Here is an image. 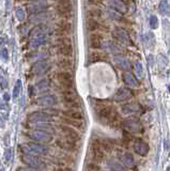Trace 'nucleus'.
<instances>
[{
    "mask_svg": "<svg viewBox=\"0 0 170 171\" xmlns=\"http://www.w3.org/2000/svg\"><path fill=\"white\" fill-rule=\"evenodd\" d=\"M4 126V123H3V120L0 118V127H3Z\"/></svg>",
    "mask_w": 170,
    "mask_h": 171,
    "instance_id": "obj_52",
    "label": "nucleus"
},
{
    "mask_svg": "<svg viewBox=\"0 0 170 171\" xmlns=\"http://www.w3.org/2000/svg\"><path fill=\"white\" fill-rule=\"evenodd\" d=\"M113 62H115V64L117 65V67H119L120 70L124 71V72H126V71H130V60L127 59V58L124 57V56L116 55L115 57H113Z\"/></svg>",
    "mask_w": 170,
    "mask_h": 171,
    "instance_id": "obj_24",
    "label": "nucleus"
},
{
    "mask_svg": "<svg viewBox=\"0 0 170 171\" xmlns=\"http://www.w3.org/2000/svg\"><path fill=\"white\" fill-rule=\"evenodd\" d=\"M73 30V25L70 21H65V19H61L55 26V30L54 32L58 38L60 36H68V34H70Z\"/></svg>",
    "mask_w": 170,
    "mask_h": 171,
    "instance_id": "obj_10",
    "label": "nucleus"
},
{
    "mask_svg": "<svg viewBox=\"0 0 170 171\" xmlns=\"http://www.w3.org/2000/svg\"><path fill=\"white\" fill-rule=\"evenodd\" d=\"M103 35L101 33L93 32L89 36V45L93 49H100L103 47Z\"/></svg>",
    "mask_w": 170,
    "mask_h": 171,
    "instance_id": "obj_25",
    "label": "nucleus"
},
{
    "mask_svg": "<svg viewBox=\"0 0 170 171\" xmlns=\"http://www.w3.org/2000/svg\"><path fill=\"white\" fill-rule=\"evenodd\" d=\"M103 1H104V0H88V3L93 7H98L103 3Z\"/></svg>",
    "mask_w": 170,
    "mask_h": 171,
    "instance_id": "obj_46",
    "label": "nucleus"
},
{
    "mask_svg": "<svg viewBox=\"0 0 170 171\" xmlns=\"http://www.w3.org/2000/svg\"><path fill=\"white\" fill-rule=\"evenodd\" d=\"M91 143H94L95 146H97L100 149H102L104 152H109L112 150V145L108 139L103 138V137H92Z\"/></svg>",
    "mask_w": 170,
    "mask_h": 171,
    "instance_id": "obj_18",
    "label": "nucleus"
},
{
    "mask_svg": "<svg viewBox=\"0 0 170 171\" xmlns=\"http://www.w3.org/2000/svg\"><path fill=\"white\" fill-rule=\"evenodd\" d=\"M158 10H159V13L164 16H168L169 15V4L166 0H163L159 3V7H158Z\"/></svg>",
    "mask_w": 170,
    "mask_h": 171,
    "instance_id": "obj_35",
    "label": "nucleus"
},
{
    "mask_svg": "<svg viewBox=\"0 0 170 171\" xmlns=\"http://www.w3.org/2000/svg\"><path fill=\"white\" fill-rule=\"evenodd\" d=\"M102 16V11L100 9H97V8H93V9H90L87 11V17L88 18H94V19H97L98 17Z\"/></svg>",
    "mask_w": 170,
    "mask_h": 171,
    "instance_id": "obj_34",
    "label": "nucleus"
},
{
    "mask_svg": "<svg viewBox=\"0 0 170 171\" xmlns=\"http://www.w3.org/2000/svg\"><path fill=\"white\" fill-rule=\"evenodd\" d=\"M58 103V99L57 96L53 94H45L39 96L38 99H35L34 104L38 105L40 107H44V108H48V107H54Z\"/></svg>",
    "mask_w": 170,
    "mask_h": 171,
    "instance_id": "obj_12",
    "label": "nucleus"
},
{
    "mask_svg": "<svg viewBox=\"0 0 170 171\" xmlns=\"http://www.w3.org/2000/svg\"><path fill=\"white\" fill-rule=\"evenodd\" d=\"M61 97L64 104L70 108L81 109V103L79 102V95L73 90H63L61 92Z\"/></svg>",
    "mask_w": 170,
    "mask_h": 171,
    "instance_id": "obj_4",
    "label": "nucleus"
},
{
    "mask_svg": "<svg viewBox=\"0 0 170 171\" xmlns=\"http://www.w3.org/2000/svg\"><path fill=\"white\" fill-rule=\"evenodd\" d=\"M27 121L30 124L38 123H50L53 121V117H50L45 111H32L26 117Z\"/></svg>",
    "mask_w": 170,
    "mask_h": 171,
    "instance_id": "obj_8",
    "label": "nucleus"
},
{
    "mask_svg": "<svg viewBox=\"0 0 170 171\" xmlns=\"http://www.w3.org/2000/svg\"><path fill=\"white\" fill-rule=\"evenodd\" d=\"M97 120L101 124L109 127H116L120 124L119 114L118 112L108 105H103L100 109H97L95 112Z\"/></svg>",
    "mask_w": 170,
    "mask_h": 171,
    "instance_id": "obj_1",
    "label": "nucleus"
},
{
    "mask_svg": "<svg viewBox=\"0 0 170 171\" xmlns=\"http://www.w3.org/2000/svg\"><path fill=\"white\" fill-rule=\"evenodd\" d=\"M15 16L18 21H24L26 19V12L23 8H16L15 10Z\"/></svg>",
    "mask_w": 170,
    "mask_h": 171,
    "instance_id": "obj_39",
    "label": "nucleus"
},
{
    "mask_svg": "<svg viewBox=\"0 0 170 171\" xmlns=\"http://www.w3.org/2000/svg\"><path fill=\"white\" fill-rule=\"evenodd\" d=\"M56 146H58L59 149L65 151V152H75L77 151V145H76L75 141H72L70 139L66 138H59L56 140Z\"/></svg>",
    "mask_w": 170,
    "mask_h": 171,
    "instance_id": "obj_14",
    "label": "nucleus"
},
{
    "mask_svg": "<svg viewBox=\"0 0 170 171\" xmlns=\"http://www.w3.org/2000/svg\"><path fill=\"white\" fill-rule=\"evenodd\" d=\"M150 27H151L152 29H156L157 27H158V18H157L155 15H152L150 16Z\"/></svg>",
    "mask_w": 170,
    "mask_h": 171,
    "instance_id": "obj_43",
    "label": "nucleus"
},
{
    "mask_svg": "<svg viewBox=\"0 0 170 171\" xmlns=\"http://www.w3.org/2000/svg\"><path fill=\"white\" fill-rule=\"evenodd\" d=\"M111 35L113 40L118 42V44H120V45H132V40H130V34L127 33L125 29L121 28V27H116L112 30Z\"/></svg>",
    "mask_w": 170,
    "mask_h": 171,
    "instance_id": "obj_7",
    "label": "nucleus"
},
{
    "mask_svg": "<svg viewBox=\"0 0 170 171\" xmlns=\"http://www.w3.org/2000/svg\"><path fill=\"white\" fill-rule=\"evenodd\" d=\"M29 13L31 14H38L45 12L46 9L48 8V2L47 0H36V1H31L30 3L27 6Z\"/></svg>",
    "mask_w": 170,
    "mask_h": 171,
    "instance_id": "obj_13",
    "label": "nucleus"
},
{
    "mask_svg": "<svg viewBox=\"0 0 170 171\" xmlns=\"http://www.w3.org/2000/svg\"><path fill=\"white\" fill-rule=\"evenodd\" d=\"M16 171H39V170L34 169V168H31V167H28V166H21V167L17 168Z\"/></svg>",
    "mask_w": 170,
    "mask_h": 171,
    "instance_id": "obj_47",
    "label": "nucleus"
},
{
    "mask_svg": "<svg viewBox=\"0 0 170 171\" xmlns=\"http://www.w3.org/2000/svg\"><path fill=\"white\" fill-rule=\"evenodd\" d=\"M62 114L65 119L76 120V121H83V113L81 109L68 108L62 111Z\"/></svg>",
    "mask_w": 170,
    "mask_h": 171,
    "instance_id": "obj_19",
    "label": "nucleus"
},
{
    "mask_svg": "<svg viewBox=\"0 0 170 171\" xmlns=\"http://www.w3.org/2000/svg\"><path fill=\"white\" fill-rule=\"evenodd\" d=\"M62 120L66 125H68V126L72 125L75 128H78V129L83 128V121H76V120H70V119H65V118H63Z\"/></svg>",
    "mask_w": 170,
    "mask_h": 171,
    "instance_id": "obj_33",
    "label": "nucleus"
},
{
    "mask_svg": "<svg viewBox=\"0 0 170 171\" xmlns=\"http://www.w3.org/2000/svg\"><path fill=\"white\" fill-rule=\"evenodd\" d=\"M6 42H7V36H4V35L0 36V45H3Z\"/></svg>",
    "mask_w": 170,
    "mask_h": 171,
    "instance_id": "obj_50",
    "label": "nucleus"
},
{
    "mask_svg": "<svg viewBox=\"0 0 170 171\" xmlns=\"http://www.w3.org/2000/svg\"><path fill=\"white\" fill-rule=\"evenodd\" d=\"M55 171H72V170L68 169V168H66V167H63V166H59L58 168H56Z\"/></svg>",
    "mask_w": 170,
    "mask_h": 171,
    "instance_id": "obj_49",
    "label": "nucleus"
},
{
    "mask_svg": "<svg viewBox=\"0 0 170 171\" xmlns=\"http://www.w3.org/2000/svg\"><path fill=\"white\" fill-rule=\"evenodd\" d=\"M56 65L59 70L61 71H68L74 67V62L71 58H65V57H60L56 62Z\"/></svg>",
    "mask_w": 170,
    "mask_h": 171,
    "instance_id": "obj_27",
    "label": "nucleus"
},
{
    "mask_svg": "<svg viewBox=\"0 0 170 171\" xmlns=\"http://www.w3.org/2000/svg\"><path fill=\"white\" fill-rule=\"evenodd\" d=\"M0 59L3 60L4 62H7V61L9 60V51L7 48H2V49L0 50Z\"/></svg>",
    "mask_w": 170,
    "mask_h": 171,
    "instance_id": "obj_45",
    "label": "nucleus"
},
{
    "mask_svg": "<svg viewBox=\"0 0 170 171\" xmlns=\"http://www.w3.org/2000/svg\"><path fill=\"white\" fill-rule=\"evenodd\" d=\"M27 136H28L29 139L34 141V142H39V143H48L54 139L53 134L45 131H42V129H32V131H29L28 133H27Z\"/></svg>",
    "mask_w": 170,
    "mask_h": 171,
    "instance_id": "obj_5",
    "label": "nucleus"
},
{
    "mask_svg": "<svg viewBox=\"0 0 170 171\" xmlns=\"http://www.w3.org/2000/svg\"><path fill=\"white\" fill-rule=\"evenodd\" d=\"M34 89H38L39 91H43V90L47 89L49 87V81L47 79H41L39 82H36V85L34 86Z\"/></svg>",
    "mask_w": 170,
    "mask_h": 171,
    "instance_id": "obj_38",
    "label": "nucleus"
},
{
    "mask_svg": "<svg viewBox=\"0 0 170 171\" xmlns=\"http://www.w3.org/2000/svg\"><path fill=\"white\" fill-rule=\"evenodd\" d=\"M24 146L23 150L27 154H32V155H46L48 153V148L45 146L43 143L34 142V141H30L23 145Z\"/></svg>",
    "mask_w": 170,
    "mask_h": 171,
    "instance_id": "obj_6",
    "label": "nucleus"
},
{
    "mask_svg": "<svg viewBox=\"0 0 170 171\" xmlns=\"http://www.w3.org/2000/svg\"><path fill=\"white\" fill-rule=\"evenodd\" d=\"M86 170L87 171H102L100 165L97 163H93V162L87 164V166H86Z\"/></svg>",
    "mask_w": 170,
    "mask_h": 171,
    "instance_id": "obj_41",
    "label": "nucleus"
},
{
    "mask_svg": "<svg viewBox=\"0 0 170 171\" xmlns=\"http://www.w3.org/2000/svg\"><path fill=\"white\" fill-rule=\"evenodd\" d=\"M56 79L63 88L66 90H73L74 88V77L68 71H60L56 74Z\"/></svg>",
    "mask_w": 170,
    "mask_h": 171,
    "instance_id": "obj_9",
    "label": "nucleus"
},
{
    "mask_svg": "<svg viewBox=\"0 0 170 171\" xmlns=\"http://www.w3.org/2000/svg\"><path fill=\"white\" fill-rule=\"evenodd\" d=\"M21 88H23V82H21V79H18L15 82V86L13 88V94H12L13 95V99H17L19 96V94L21 92Z\"/></svg>",
    "mask_w": 170,
    "mask_h": 171,
    "instance_id": "obj_36",
    "label": "nucleus"
},
{
    "mask_svg": "<svg viewBox=\"0 0 170 171\" xmlns=\"http://www.w3.org/2000/svg\"><path fill=\"white\" fill-rule=\"evenodd\" d=\"M132 97V92L127 88H119L117 90V92L113 95V99L118 103L126 102Z\"/></svg>",
    "mask_w": 170,
    "mask_h": 171,
    "instance_id": "obj_22",
    "label": "nucleus"
},
{
    "mask_svg": "<svg viewBox=\"0 0 170 171\" xmlns=\"http://www.w3.org/2000/svg\"><path fill=\"white\" fill-rule=\"evenodd\" d=\"M107 4L110 9L120 14H125L127 12V7L123 0H107Z\"/></svg>",
    "mask_w": 170,
    "mask_h": 171,
    "instance_id": "obj_20",
    "label": "nucleus"
},
{
    "mask_svg": "<svg viewBox=\"0 0 170 171\" xmlns=\"http://www.w3.org/2000/svg\"><path fill=\"white\" fill-rule=\"evenodd\" d=\"M122 165H125L126 167L133 168L135 166V159H134V156L132 155L130 153L126 152L123 154L122 156Z\"/></svg>",
    "mask_w": 170,
    "mask_h": 171,
    "instance_id": "obj_31",
    "label": "nucleus"
},
{
    "mask_svg": "<svg viewBox=\"0 0 170 171\" xmlns=\"http://www.w3.org/2000/svg\"><path fill=\"white\" fill-rule=\"evenodd\" d=\"M121 111L125 114H134V113H138L140 111V106L138 103L135 102H130V103H126V104L122 105L121 107Z\"/></svg>",
    "mask_w": 170,
    "mask_h": 171,
    "instance_id": "obj_28",
    "label": "nucleus"
},
{
    "mask_svg": "<svg viewBox=\"0 0 170 171\" xmlns=\"http://www.w3.org/2000/svg\"><path fill=\"white\" fill-rule=\"evenodd\" d=\"M57 53L61 57L71 58L74 53V48L72 44H56Z\"/></svg>",
    "mask_w": 170,
    "mask_h": 171,
    "instance_id": "obj_21",
    "label": "nucleus"
},
{
    "mask_svg": "<svg viewBox=\"0 0 170 171\" xmlns=\"http://www.w3.org/2000/svg\"><path fill=\"white\" fill-rule=\"evenodd\" d=\"M6 160H7V163H9L10 160H11V158H12V149L10 148V149H7V151H6Z\"/></svg>",
    "mask_w": 170,
    "mask_h": 171,
    "instance_id": "obj_48",
    "label": "nucleus"
},
{
    "mask_svg": "<svg viewBox=\"0 0 170 171\" xmlns=\"http://www.w3.org/2000/svg\"><path fill=\"white\" fill-rule=\"evenodd\" d=\"M133 149H134L135 153L138 154L139 156H142V157L147 156L150 150L149 145H148L147 142H144V140H141V139H136V140L134 141Z\"/></svg>",
    "mask_w": 170,
    "mask_h": 171,
    "instance_id": "obj_17",
    "label": "nucleus"
},
{
    "mask_svg": "<svg viewBox=\"0 0 170 171\" xmlns=\"http://www.w3.org/2000/svg\"><path fill=\"white\" fill-rule=\"evenodd\" d=\"M3 99H4V101H9V99H10V95L8 93H6L3 95Z\"/></svg>",
    "mask_w": 170,
    "mask_h": 171,
    "instance_id": "obj_51",
    "label": "nucleus"
},
{
    "mask_svg": "<svg viewBox=\"0 0 170 171\" xmlns=\"http://www.w3.org/2000/svg\"><path fill=\"white\" fill-rule=\"evenodd\" d=\"M59 129H60L61 133L63 134L64 138L70 139V140L75 141V142L80 140V135L78 134V132L75 131L73 127H70V126L65 125V124H60V125H59Z\"/></svg>",
    "mask_w": 170,
    "mask_h": 171,
    "instance_id": "obj_15",
    "label": "nucleus"
},
{
    "mask_svg": "<svg viewBox=\"0 0 170 171\" xmlns=\"http://www.w3.org/2000/svg\"><path fill=\"white\" fill-rule=\"evenodd\" d=\"M135 71H136V74H137L138 78L144 77V67H142L141 62L137 61V62L135 63Z\"/></svg>",
    "mask_w": 170,
    "mask_h": 171,
    "instance_id": "obj_40",
    "label": "nucleus"
},
{
    "mask_svg": "<svg viewBox=\"0 0 170 171\" xmlns=\"http://www.w3.org/2000/svg\"><path fill=\"white\" fill-rule=\"evenodd\" d=\"M56 44H72V39L68 36H60L56 40Z\"/></svg>",
    "mask_w": 170,
    "mask_h": 171,
    "instance_id": "obj_42",
    "label": "nucleus"
},
{
    "mask_svg": "<svg viewBox=\"0 0 170 171\" xmlns=\"http://www.w3.org/2000/svg\"><path fill=\"white\" fill-rule=\"evenodd\" d=\"M107 59V56L104 53H100V51H92L90 53L88 60L90 63H94V62H100V61H105Z\"/></svg>",
    "mask_w": 170,
    "mask_h": 171,
    "instance_id": "obj_30",
    "label": "nucleus"
},
{
    "mask_svg": "<svg viewBox=\"0 0 170 171\" xmlns=\"http://www.w3.org/2000/svg\"><path fill=\"white\" fill-rule=\"evenodd\" d=\"M166 171H169V168H167V170Z\"/></svg>",
    "mask_w": 170,
    "mask_h": 171,
    "instance_id": "obj_54",
    "label": "nucleus"
},
{
    "mask_svg": "<svg viewBox=\"0 0 170 171\" xmlns=\"http://www.w3.org/2000/svg\"><path fill=\"white\" fill-rule=\"evenodd\" d=\"M108 167L110 168L111 171H126L121 163H119L118 160H115V159L113 160L111 159L108 162Z\"/></svg>",
    "mask_w": 170,
    "mask_h": 171,
    "instance_id": "obj_32",
    "label": "nucleus"
},
{
    "mask_svg": "<svg viewBox=\"0 0 170 171\" xmlns=\"http://www.w3.org/2000/svg\"><path fill=\"white\" fill-rule=\"evenodd\" d=\"M122 126L127 133L130 134H138L142 132V124L140 120L135 116H130L122 121Z\"/></svg>",
    "mask_w": 170,
    "mask_h": 171,
    "instance_id": "obj_3",
    "label": "nucleus"
},
{
    "mask_svg": "<svg viewBox=\"0 0 170 171\" xmlns=\"http://www.w3.org/2000/svg\"><path fill=\"white\" fill-rule=\"evenodd\" d=\"M49 70V64L47 61L45 60H40L38 62H35L32 67V73L36 76H41L44 75L46 72Z\"/></svg>",
    "mask_w": 170,
    "mask_h": 171,
    "instance_id": "obj_23",
    "label": "nucleus"
},
{
    "mask_svg": "<svg viewBox=\"0 0 170 171\" xmlns=\"http://www.w3.org/2000/svg\"><path fill=\"white\" fill-rule=\"evenodd\" d=\"M35 129H42V131H45L50 133V131H54V126L50 123H38V124H33Z\"/></svg>",
    "mask_w": 170,
    "mask_h": 171,
    "instance_id": "obj_37",
    "label": "nucleus"
},
{
    "mask_svg": "<svg viewBox=\"0 0 170 171\" xmlns=\"http://www.w3.org/2000/svg\"><path fill=\"white\" fill-rule=\"evenodd\" d=\"M90 156H91V159H92L93 163H97L100 164L102 162H104L105 159V152L100 149L97 146H95L94 143H90Z\"/></svg>",
    "mask_w": 170,
    "mask_h": 171,
    "instance_id": "obj_16",
    "label": "nucleus"
},
{
    "mask_svg": "<svg viewBox=\"0 0 170 171\" xmlns=\"http://www.w3.org/2000/svg\"><path fill=\"white\" fill-rule=\"evenodd\" d=\"M55 8L57 15L61 19L70 21L73 17V3L71 0H58Z\"/></svg>",
    "mask_w": 170,
    "mask_h": 171,
    "instance_id": "obj_2",
    "label": "nucleus"
},
{
    "mask_svg": "<svg viewBox=\"0 0 170 171\" xmlns=\"http://www.w3.org/2000/svg\"><path fill=\"white\" fill-rule=\"evenodd\" d=\"M86 26H87V29L90 32H97L100 29H103L102 24H101L97 19H94V18H88Z\"/></svg>",
    "mask_w": 170,
    "mask_h": 171,
    "instance_id": "obj_29",
    "label": "nucleus"
},
{
    "mask_svg": "<svg viewBox=\"0 0 170 171\" xmlns=\"http://www.w3.org/2000/svg\"><path fill=\"white\" fill-rule=\"evenodd\" d=\"M21 162L25 165H27L28 167L34 168V169H42V168L45 167V164L42 162V159L39 156L32 155V154H27L25 153L21 156Z\"/></svg>",
    "mask_w": 170,
    "mask_h": 171,
    "instance_id": "obj_11",
    "label": "nucleus"
},
{
    "mask_svg": "<svg viewBox=\"0 0 170 171\" xmlns=\"http://www.w3.org/2000/svg\"><path fill=\"white\" fill-rule=\"evenodd\" d=\"M122 79H123V82L130 88H137L138 85H139L138 84L137 77L135 76L132 72H130V71L122 73Z\"/></svg>",
    "mask_w": 170,
    "mask_h": 171,
    "instance_id": "obj_26",
    "label": "nucleus"
},
{
    "mask_svg": "<svg viewBox=\"0 0 170 171\" xmlns=\"http://www.w3.org/2000/svg\"><path fill=\"white\" fill-rule=\"evenodd\" d=\"M29 1H36V0H29Z\"/></svg>",
    "mask_w": 170,
    "mask_h": 171,
    "instance_id": "obj_53",
    "label": "nucleus"
},
{
    "mask_svg": "<svg viewBox=\"0 0 170 171\" xmlns=\"http://www.w3.org/2000/svg\"><path fill=\"white\" fill-rule=\"evenodd\" d=\"M7 86H8L7 78H6V76H4L2 70H0V87H1V89H6Z\"/></svg>",
    "mask_w": 170,
    "mask_h": 171,
    "instance_id": "obj_44",
    "label": "nucleus"
}]
</instances>
